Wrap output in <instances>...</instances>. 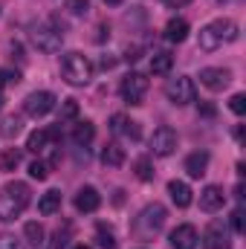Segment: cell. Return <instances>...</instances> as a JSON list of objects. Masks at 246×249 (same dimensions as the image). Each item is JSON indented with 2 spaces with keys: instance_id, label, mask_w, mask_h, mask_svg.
<instances>
[{
  "instance_id": "7a4b0ae2",
  "label": "cell",
  "mask_w": 246,
  "mask_h": 249,
  "mask_svg": "<svg viewBox=\"0 0 246 249\" xmlns=\"http://www.w3.org/2000/svg\"><path fill=\"white\" fill-rule=\"evenodd\" d=\"M32 203V191L26 183H9L0 191V220H15Z\"/></svg>"
},
{
  "instance_id": "484cf974",
  "label": "cell",
  "mask_w": 246,
  "mask_h": 249,
  "mask_svg": "<svg viewBox=\"0 0 246 249\" xmlns=\"http://www.w3.org/2000/svg\"><path fill=\"white\" fill-rule=\"evenodd\" d=\"M133 168H136V177H139L142 183H148V180H154V165H151V160H148V157H139Z\"/></svg>"
},
{
  "instance_id": "cb8c5ba5",
  "label": "cell",
  "mask_w": 246,
  "mask_h": 249,
  "mask_svg": "<svg viewBox=\"0 0 246 249\" xmlns=\"http://www.w3.org/2000/svg\"><path fill=\"white\" fill-rule=\"evenodd\" d=\"M47 139H50V133H47V130H32V133H29V139H26V148H29L32 154H41V151L47 148Z\"/></svg>"
},
{
  "instance_id": "f1b7e54d",
  "label": "cell",
  "mask_w": 246,
  "mask_h": 249,
  "mask_svg": "<svg viewBox=\"0 0 246 249\" xmlns=\"http://www.w3.org/2000/svg\"><path fill=\"white\" fill-rule=\"evenodd\" d=\"M0 249H26V247H23V241L15 238L12 232H3V235H0Z\"/></svg>"
},
{
  "instance_id": "8992f818",
  "label": "cell",
  "mask_w": 246,
  "mask_h": 249,
  "mask_svg": "<svg viewBox=\"0 0 246 249\" xmlns=\"http://www.w3.org/2000/svg\"><path fill=\"white\" fill-rule=\"evenodd\" d=\"M165 96H168L171 105L185 107V105H191V102L197 99V87H194V81H191L188 75H177V78H168V84H165Z\"/></svg>"
},
{
  "instance_id": "8fae6325",
  "label": "cell",
  "mask_w": 246,
  "mask_h": 249,
  "mask_svg": "<svg viewBox=\"0 0 246 249\" xmlns=\"http://www.w3.org/2000/svg\"><path fill=\"white\" fill-rule=\"evenodd\" d=\"M203 249H229V229L223 220H211L203 232Z\"/></svg>"
},
{
  "instance_id": "4316f807",
  "label": "cell",
  "mask_w": 246,
  "mask_h": 249,
  "mask_svg": "<svg viewBox=\"0 0 246 249\" xmlns=\"http://www.w3.org/2000/svg\"><path fill=\"white\" fill-rule=\"evenodd\" d=\"M20 130H23L20 116H6V119H3V136H6V139H15Z\"/></svg>"
},
{
  "instance_id": "f546056e",
  "label": "cell",
  "mask_w": 246,
  "mask_h": 249,
  "mask_svg": "<svg viewBox=\"0 0 246 249\" xmlns=\"http://www.w3.org/2000/svg\"><path fill=\"white\" fill-rule=\"evenodd\" d=\"M29 177H32V180H47V177H50V168H47L41 160H35V162L29 165Z\"/></svg>"
},
{
  "instance_id": "30bf717a",
  "label": "cell",
  "mask_w": 246,
  "mask_h": 249,
  "mask_svg": "<svg viewBox=\"0 0 246 249\" xmlns=\"http://www.w3.org/2000/svg\"><path fill=\"white\" fill-rule=\"evenodd\" d=\"M229 81H232V72L223 70V67H206V70H200V84H203L206 90H211V93L226 90Z\"/></svg>"
},
{
  "instance_id": "5b68a950",
  "label": "cell",
  "mask_w": 246,
  "mask_h": 249,
  "mask_svg": "<svg viewBox=\"0 0 246 249\" xmlns=\"http://www.w3.org/2000/svg\"><path fill=\"white\" fill-rule=\"evenodd\" d=\"M61 75L67 84L84 87L93 78V64L87 61V55H81V53H67L61 58Z\"/></svg>"
},
{
  "instance_id": "277c9868",
  "label": "cell",
  "mask_w": 246,
  "mask_h": 249,
  "mask_svg": "<svg viewBox=\"0 0 246 249\" xmlns=\"http://www.w3.org/2000/svg\"><path fill=\"white\" fill-rule=\"evenodd\" d=\"M29 41L41 53H58L61 44H64V32L53 20H41V23H32L29 26Z\"/></svg>"
},
{
  "instance_id": "8d00e7d4",
  "label": "cell",
  "mask_w": 246,
  "mask_h": 249,
  "mask_svg": "<svg viewBox=\"0 0 246 249\" xmlns=\"http://www.w3.org/2000/svg\"><path fill=\"white\" fill-rule=\"evenodd\" d=\"M0 107H3V90H0Z\"/></svg>"
},
{
  "instance_id": "7402d4cb",
  "label": "cell",
  "mask_w": 246,
  "mask_h": 249,
  "mask_svg": "<svg viewBox=\"0 0 246 249\" xmlns=\"http://www.w3.org/2000/svg\"><path fill=\"white\" fill-rule=\"evenodd\" d=\"M102 162H105V165H113V168H119V165L124 162V148H119L116 142L105 145V151H102Z\"/></svg>"
},
{
  "instance_id": "2e32d148",
  "label": "cell",
  "mask_w": 246,
  "mask_h": 249,
  "mask_svg": "<svg viewBox=\"0 0 246 249\" xmlns=\"http://www.w3.org/2000/svg\"><path fill=\"white\" fill-rule=\"evenodd\" d=\"M206 168H209V154H206V151H194V154L185 157V171H188V177H203Z\"/></svg>"
},
{
  "instance_id": "44dd1931",
  "label": "cell",
  "mask_w": 246,
  "mask_h": 249,
  "mask_svg": "<svg viewBox=\"0 0 246 249\" xmlns=\"http://www.w3.org/2000/svg\"><path fill=\"white\" fill-rule=\"evenodd\" d=\"M93 136H96V127H93V122H78L75 127H72V142L75 145H90L93 142Z\"/></svg>"
},
{
  "instance_id": "d6986e66",
  "label": "cell",
  "mask_w": 246,
  "mask_h": 249,
  "mask_svg": "<svg viewBox=\"0 0 246 249\" xmlns=\"http://www.w3.org/2000/svg\"><path fill=\"white\" fill-rule=\"evenodd\" d=\"M58 209H61V191H55V188L47 191V194L38 200V212H41V214H55Z\"/></svg>"
},
{
  "instance_id": "ba28073f",
  "label": "cell",
  "mask_w": 246,
  "mask_h": 249,
  "mask_svg": "<svg viewBox=\"0 0 246 249\" xmlns=\"http://www.w3.org/2000/svg\"><path fill=\"white\" fill-rule=\"evenodd\" d=\"M53 107H55V96H53L50 90H38V93H29V96L23 99V113L32 116V119L47 116Z\"/></svg>"
},
{
  "instance_id": "52a82bcc",
  "label": "cell",
  "mask_w": 246,
  "mask_h": 249,
  "mask_svg": "<svg viewBox=\"0 0 246 249\" xmlns=\"http://www.w3.org/2000/svg\"><path fill=\"white\" fill-rule=\"evenodd\" d=\"M119 93H122V99L127 105H142V99H145V93H148V78H145L142 72H127L122 78Z\"/></svg>"
},
{
  "instance_id": "4fadbf2b",
  "label": "cell",
  "mask_w": 246,
  "mask_h": 249,
  "mask_svg": "<svg viewBox=\"0 0 246 249\" xmlns=\"http://www.w3.org/2000/svg\"><path fill=\"white\" fill-rule=\"evenodd\" d=\"M110 130L116 133V136H124V139H139L142 136V130H139V122H133V119H127L124 113H116V116H110Z\"/></svg>"
},
{
  "instance_id": "ffe728a7",
  "label": "cell",
  "mask_w": 246,
  "mask_h": 249,
  "mask_svg": "<svg viewBox=\"0 0 246 249\" xmlns=\"http://www.w3.org/2000/svg\"><path fill=\"white\" fill-rule=\"evenodd\" d=\"M171 67H174V55L171 53H154V58H151V72L154 75H168Z\"/></svg>"
},
{
  "instance_id": "603a6c76",
  "label": "cell",
  "mask_w": 246,
  "mask_h": 249,
  "mask_svg": "<svg viewBox=\"0 0 246 249\" xmlns=\"http://www.w3.org/2000/svg\"><path fill=\"white\" fill-rule=\"evenodd\" d=\"M18 165H20V151H18V148L0 151V171H15Z\"/></svg>"
},
{
  "instance_id": "9c48e42d",
  "label": "cell",
  "mask_w": 246,
  "mask_h": 249,
  "mask_svg": "<svg viewBox=\"0 0 246 249\" xmlns=\"http://www.w3.org/2000/svg\"><path fill=\"white\" fill-rule=\"evenodd\" d=\"M177 130L174 127H168V124H162V127H157L154 130V136H151V151L157 154V157H171L174 151H177Z\"/></svg>"
},
{
  "instance_id": "4dcf8cb0",
  "label": "cell",
  "mask_w": 246,
  "mask_h": 249,
  "mask_svg": "<svg viewBox=\"0 0 246 249\" xmlns=\"http://www.w3.org/2000/svg\"><path fill=\"white\" fill-rule=\"evenodd\" d=\"M229 110H232V113H238V116H244V113H246V96H244V93H235V96L229 99Z\"/></svg>"
},
{
  "instance_id": "836d02e7",
  "label": "cell",
  "mask_w": 246,
  "mask_h": 249,
  "mask_svg": "<svg viewBox=\"0 0 246 249\" xmlns=\"http://www.w3.org/2000/svg\"><path fill=\"white\" fill-rule=\"evenodd\" d=\"M75 113H78V105H75V99H67V102L61 105V122H64V119H72Z\"/></svg>"
},
{
  "instance_id": "74e56055",
  "label": "cell",
  "mask_w": 246,
  "mask_h": 249,
  "mask_svg": "<svg viewBox=\"0 0 246 249\" xmlns=\"http://www.w3.org/2000/svg\"><path fill=\"white\" fill-rule=\"evenodd\" d=\"M75 249H90V247H75Z\"/></svg>"
},
{
  "instance_id": "7c38bea8",
  "label": "cell",
  "mask_w": 246,
  "mask_h": 249,
  "mask_svg": "<svg viewBox=\"0 0 246 249\" xmlns=\"http://www.w3.org/2000/svg\"><path fill=\"white\" fill-rule=\"evenodd\" d=\"M197 244H200V235L191 223H180L171 232V247L174 249H197Z\"/></svg>"
},
{
  "instance_id": "1f68e13d",
  "label": "cell",
  "mask_w": 246,
  "mask_h": 249,
  "mask_svg": "<svg viewBox=\"0 0 246 249\" xmlns=\"http://www.w3.org/2000/svg\"><path fill=\"white\" fill-rule=\"evenodd\" d=\"M67 9H70V15L81 18V15L90 12V3H87V0H67Z\"/></svg>"
},
{
  "instance_id": "d4e9b609",
  "label": "cell",
  "mask_w": 246,
  "mask_h": 249,
  "mask_svg": "<svg viewBox=\"0 0 246 249\" xmlns=\"http://www.w3.org/2000/svg\"><path fill=\"white\" fill-rule=\"evenodd\" d=\"M23 235H26V241H29L32 247H41V244H44V226L35 223V220L23 226Z\"/></svg>"
},
{
  "instance_id": "83f0119b",
  "label": "cell",
  "mask_w": 246,
  "mask_h": 249,
  "mask_svg": "<svg viewBox=\"0 0 246 249\" xmlns=\"http://www.w3.org/2000/svg\"><path fill=\"white\" fill-rule=\"evenodd\" d=\"M96 235H99V247H102V249H116V238H113V232H110L105 223H99Z\"/></svg>"
},
{
  "instance_id": "6da1fadb",
  "label": "cell",
  "mask_w": 246,
  "mask_h": 249,
  "mask_svg": "<svg viewBox=\"0 0 246 249\" xmlns=\"http://www.w3.org/2000/svg\"><path fill=\"white\" fill-rule=\"evenodd\" d=\"M235 38H238V23L229 20V18H217V20H211L200 29V50L214 53L223 44H232Z\"/></svg>"
},
{
  "instance_id": "d6a6232c",
  "label": "cell",
  "mask_w": 246,
  "mask_h": 249,
  "mask_svg": "<svg viewBox=\"0 0 246 249\" xmlns=\"http://www.w3.org/2000/svg\"><path fill=\"white\" fill-rule=\"evenodd\" d=\"M232 229L235 232H246V223H244V206H238L232 212Z\"/></svg>"
},
{
  "instance_id": "ac0fdd59",
  "label": "cell",
  "mask_w": 246,
  "mask_h": 249,
  "mask_svg": "<svg viewBox=\"0 0 246 249\" xmlns=\"http://www.w3.org/2000/svg\"><path fill=\"white\" fill-rule=\"evenodd\" d=\"M165 38H168L171 44H183L185 38H188V20H183V18L168 20V26H165Z\"/></svg>"
},
{
  "instance_id": "9a60e30c",
  "label": "cell",
  "mask_w": 246,
  "mask_h": 249,
  "mask_svg": "<svg viewBox=\"0 0 246 249\" xmlns=\"http://www.w3.org/2000/svg\"><path fill=\"white\" fill-rule=\"evenodd\" d=\"M99 206H102V194H99L96 188H93V186L78 188V194H75V209H78V212L90 214V212H96Z\"/></svg>"
},
{
  "instance_id": "e575fe53",
  "label": "cell",
  "mask_w": 246,
  "mask_h": 249,
  "mask_svg": "<svg viewBox=\"0 0 246 249\" xmlns=\"http://www.w3.org/2000/svg\"><path fill=\"white\" fill-rule=\"evenodd\" d=\"M188 3H191V0H165V6H171V9H183Z\"/></svg>"
},
{
  "instance_id": "5bb4252c",
  "label": "cell",
  "mask_w": 246,
  "mask_h": 249,
  "mask_svg": "<svg viewBox=\"0 0 246 249\" xmlns=\"http://www.w3.org/2000/svg\"><path fill=\"white\" fill-rule=\"evenodd\" d=\"M223 203H226V194H223V188L220 186H206L200 191V209L203 212H217V209H223Z\"/></svg>"
},
{
  "instance_id": "d590c367",
  "label": "cell",
  "mask_w": 246,
  "mask_h": 249,
  "mask_svg": "<svg viewBox=\"0 0 246 249\" xmlns=\"http://www.w3.org/2000/svg\"><path fill=\"white\" fill-rule=\"evenodd\" d=\"M105 3H107V6H119L122 0H105Z\"/></svg>"
},
{
  "instance_id": "e0dca14e",
  "label": "cell",
  "mask_w": 246,
  "mask_h": 249,
  "mask_svg": "<svg viewBox=\"0 0 246 249\" xmlns=\"http://www.w3.org/2000/svg\"><path fill=\"white\" fill-rule=\"evenodd\" d=\"M168 194H171L174 206H180V209L191 206V188H188V183H183V180H171V183H168Z\"/></svg>"
},
{
  "instance_id": "3957f363",
  "label": "cell",
  "mask_w": 246,
  "mask_h": 249,
  "mask_svg": "<svg viewBox=\"0 0 246 249\" xmlns=\"http://www.w3.org/2000/svg\"><path fill=\"white\" fill-rule=\"evenodd\" d=\"M165 217H168V212H165L162 203H148V206L136 214V220H133V235H136L139 241H151V238L159 235V229L165 226Z\"/></svg>"
}]
</instances>
